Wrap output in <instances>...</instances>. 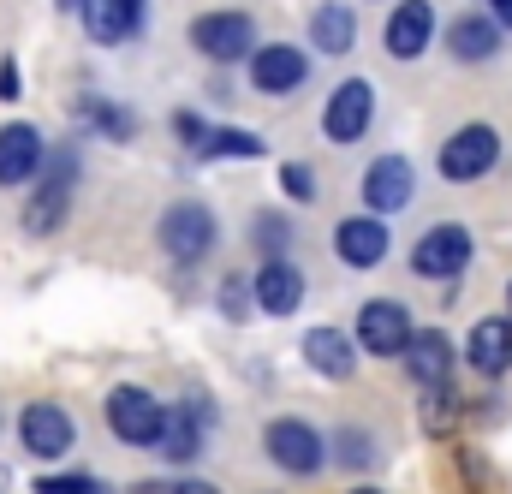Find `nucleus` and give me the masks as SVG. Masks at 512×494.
<instances>
[{"mask_svg":"<svg viewBox=\"0 0 512 494\" xmlns=\"http://www.w3.org/2000/svg\"><path fill=\"white\" fill-rule=\"evenodd\" d=\"M167 494H221V489H215V483H173Z\"/></svg>","mask_w":512,"mask_h":494,"instance_id":"34","label":"nucleus"},{"mask_svg":"<svg viewBox=\"0 0 512 494\" xmlns=\"http://www.w3.org/2000/svg\"><path fill=\"white\" fill-rule=\"evenodd\" d=\"M18 96V60H0V102Z\"/></svg>","mask_w":512,"mask_h":494,"instance_id":"33","label":"nucleus"},{"mask_svg":"<svg viewBox=\"0 0 512 494\" xmlns=\"http://www.w3.org/2000/svg\"><path fill=\"white\" fill-rule=\"evenodd\" d=\"M352 494H382V489H352Z\"/></svg>","mask_w":512,"mask_h":494,"instance_id":"37","label":"nucleus"},{"mask_svg":"<svg viewBox=\"0 0 512 494\" xmlns=\"http://www.w3.org/2000/svg\"><path fill=\"white\" fill-rule=\"evenodd\" d=\"M36 494H114L96 477H36Z\"/></svg>","mask_w":512,"mask_h":494,"instance_id":"28","label":"nucleus"},{"mask_svg":"<svg viewBox=\"0 0 512 494\" xmlns=\"http://www.w3.org/2000/svg\"><path fill=\"white\" fill-rule=\"evenodd\" d=\"M411 268L423 274V280H453V274H465L471 268V233L465 227H429L417 245H411Z\"/></svg>","mask_w":512,"mask_h":494,"instance_id":"9","label":"nucleus"},{"mask_svg":"<svg viewBox=\"0 0 512 494\" xmlns=\"http://www.w3.org/2000/svg\"><path fill=\"white\" fill-rule=\"evenodd\" d=\"M447 48H453L459 60H489V54L501 48V24H495V12H459V18L447 24Z\"/></svg>","mask_w":512,"mask_h":494,"instance_id":"22","label":"nucleus"},{"mask_svg":"<svg viewBox=\"0 0 512 494\" xmlns=\"http://www.w3.org/2000/svg\"><path fill=\"white\" fill-rule=\"evenodd\" d=\"M507 304H512V286H507Z\"/></svg>","mask_w":512,"mask_h":494,"instance_id":"38","label":"nucleus"},{"mask_svg":"<svg viewBox=\"0 0 512 494\" xmlns=\"http://www.w3.org/2000/svg\"><path fill=\"white\" fill-rule=\"evenodd\" d=\"M286 239H292V227H286L280 215H262V227H256V245L268 250V256H280V250H286Z\"/></svg>","mask_w":512,"mask_h":494,"instance_id":"31","label":"nucleus"},{"mask_svg":"<svg viewBox=\"0 0 512 494\" xmlns=\"http://www.w3.org/2000/svg\"><path fill=\"white\" fill-rule=\"evenodd\" d=\"M304 78H310V60H304L298 48H286V42L251 48V84L262 90V96H298Z\"/></svg>","mask_w":512,"mask_h":494,"instance_id":"13","label":"nucleus"},{"mask_svg":"<svg viewBox=\"0 0 512 494\" xmlns=\"http://www.w3.org/2000/svg\"><path fill=\"white\" fill-rule=\"evenodd\" d=\"M18 441H24L30 459H66L72 441H78V429H72V417L54 399H36V405L18 411Z\"/></svg>","mask_w":512,"mask_h":494,"instance_id":"6","label":"nucleus"},{"mask_svg":"<svg viewBox=\"0 0 512 494\" xmlns=\"http://www.w3.org/2000/svg\"><path fill=\"white\" fill-rule=\"evenodd\" d=\"M405 340H411V310H405L399 298H370V304L358 310V346H364V352L399 358Z\"/></svg>","mask_w":512,"mask_h":494,"instance_id":"10","label":"nucleus"},{"mask_svg":"<svg viewBox=\"0 0 512 494\" xmlns=\"http://www.w3.org/2000/svg\"><path fill=\"white\" fill-rule=\"evenodd\" d=\"M280 185H286L298 203H310V197H316V179H310V167H304V161H286V167H280Z\"/></svg>","mask_w":512,"mask_h":494,"instance_id":"30","label":"nucleus"},{"mask_svg":"<svg viewBox=\"0 0 512 494\" xmlns=\"http://www.w3.org/2000/svg\"><path fill=\"white\" fill-rule=\"evenodd\" d=\"M215 245V215L203 209V203H173L167 215H161V250L173 256V262H203Z\"/></svg>","mask_w":512,"mask_h":494,"instance_id":"7","label":"nucleus"},{"mask_svg":"<svg viewBox=\"0 0 512 494\" xmlns=\"http://www.w3.org/2000/svg\"><path fill=\"white\" fill-rule=\"evenodd\" d=\"M304 364L316 375H328V381H352L358 370V346L340 334V328H310L304 334Z\"/></svg>","mask_w":512,"mask_h":494,"instance_id":"20","label":"nucleus"},{"mask_svg":"<svg viewBox=\"0 0 512 494\" xmlns=\"http://www.w3.org/2000/svg\"><path fill=\"white\" fill-rule=\"evenodd\" d=\"M370 125H376V90H370V78H346L328 96V108H322V131L334 143H358Z\"/></svg>","mask_w":512,"mask_h":494,"instance_id":"8","label":"nucleus"},{"mask_svg":"<svg viewBox=\"0 0 512 494\" xmlns=\"http://www.w3.org/2000/svg\"><path fill=\"white\" fill-rule=\"evenodd\" d=\"M387 245H393V239H387L382 215H352V221L334 227V250H340L346 268H382Z\"/></svg>","mask_w":512,"mask_h":494,"instance_id":"16","label":"nucleus"},{"mask_svg":"<svg viewBox=\"0 0 512 494\" xmlns=\"http://www.w3.org/2000/svg\"><path fill=\"white\" fill-rule=\"evenodd\" d=\"M42 161H48V149H42L36 125H24V120L0 125V185H30L42 173Z\"/></svg>","mask_w":512,"mask_h":494,"instance_id":"15","label":"nucleus"},{"mask_svg":"<svg viewBox=\"0 0 512 494\" xmlns=\"http://www.w3.org/2000/svg\"><path fill=\"white\" fill-rule=\"evenodd\" d=\"M173 137L197 155V149H203V137H209V120H197V114H173Z\"/></svg>","mask_w":512,"mask_h":494,"instance_id":"32","label":"nucleus"},{"mask_svg":"<svg viewBox=\"0 0 512 494\" xmlns=\"http://www.w3.org/2000/svg\"><path fill=\"white\" fill-rule=\"evenodd\" d=\"M191 48H197V54H209V60H221V66L251 60L256 18H251V12H203V18L191 24Z\"/></svg>","mask_w":512,"mask_h":494,"instance_id":"3","label":"nucleus"},{"mask_svg":"<svg viewBox=\"0 0 512 494\" xmlns=\"http://www.w3.org/2000/svg\"><path fill=\"white\" fill-rule=\"evenodd\" d=\"M251 292H256V310H262V316H298V304H304V274H298L286 256H268V262L256 268Z\"/></svg>","mask_w":512,"mask_h":494,"instance_id":"14","label":"nucleus"},{"mask_svg":"<svg viewBox=\"0 0 512 494\" xmlns=\"http://www.w3.org/2000/svg\"><path fill=\"white\" fill-rule=\"evenodd\" d=\"M453 423H459V393H453L447 381L423 387V429H429V435H453Z\"/></svg>","mask_w":512,"mask_h":494,"instance_id":"25","label":"nucleus"},{"mask_svg":"<svg viewBox=\"0 0 512 494\" xmlns=\"http://www.w3.org/2000/svg\"><path fill=\"white\" fill-rule=\"evenodd\" d=\"M328 453H340V465H352V471H364V465H376V441H370V435H358V429H346V435H334V441H328Z\"/></svg>","mask_w":512,"mask_h":494,"instance_id":"27","label":"nucleus"},{"mask_svg":"<svg viewBox=\"0 0 512 494\" xmlns=\"http://www.w3.org/2000/svg\"><path fill=\"white\" fill-rule=\"evenodd\" d=\"M411 191H417V173H411L405 155H382V161L364 167V203H370V215H399L411 203Z\"/></svg>","mask_w":512,"mask_h":494,"instance_id":"12","label":"nucleus"},{"mask_svg":"<svg viewBox=\"0 0 512 494\" xmlns=\"http://www.w3.org/2000/svg\"><path fill=\"white\" fill-rule=\"evenodd\" d=\"M78 114H84V120L96 125V131H102V137H114V143H126L131 137V114L126 108H114V102H96V96H90V102H78Z\"/></svg>","mask_w":512,"mask_h":494,"instance_id":"26","label":"nucleus"},{"mask_svg":"<svg viewBox=\"0 0 512 494\" xmlns=\"http://www.w3.org/2000/svg\"><path fill=\"white\" fill-rule=\"evenodd\" d=\"M60 6H66V12H78V6H84V0H60Z\"/></svg>","mask_w":512,"mask_h":494,"instance_id":"36","label":"nucleus"},{"mask_svg":"<svg viewBox=\"0 0 512 494\" xmlns=\"http://www.w3.org/2000/svg\"><path fill=\"white\" fill-rule=\"evenodd\" d=\"M72 179H78V155H72V149H60V155L48 161V173H42L36 197L24 203V227H30V233H54V227L66 221V209H72Z\"/></svg>","mask_w":512,"mask_h":494,"instance_id":"4","label":"nucleus"},{"mask_svg":"<svg viewBox=\"0 0 512 494\" xmlns=\"http://www.w3.org/2000/svg\"><path fill=\"white\" fill-rule=\"evenodd\" d=\"M405 375L417 381V387H435V381H447L453 375V340L441 334V328H411V340H405Z\"/></svg>","mask_w":512,"mask_h":494,"instance_id":"18","label":"nucleus"},{"mask_svg":"<svg viewBox=\"0 0 512 494\" xmlns=\"http://www.w3.org/2000/svg\"><path fill=\"white\" fill-rule=\"evenodd\" d=\"M465 358L477 375H507L512 370V316H483L465 340Z\"/></svg>","mask_w":512,"mask_h":494,"instance_id":"19","label":"nucleus"},{"mask_svg":"<svg viewBox=\"0 0 512 494\" xmlns=\"http://www.w3.org/2000/svg\"><path fill=\"white\" fill-rule=\"evenodd\" d=\"M203 161H221V155H239V161H256L262 155V137H251V131H233V125H209V137H203V149H197Z\"/></svg>","mask_w":512,"mask_h":494,"instance_id":"24","label":"nucleus"},{"mask_svg":"<svg viewBox=\"0 0 512 494\" xmlns=\"http://www.w3.org/2000/svg\"><path fill=\"white\" fill-rule=\"evenodd\" d=\"M209 417L215 411H203V405H179V411H167V423H161V453L167 459H179V465H191L197 453H203V429H209Z\"/></svg>","mask_w":512,"mask_h":494,"instance_id":"21","label":"nucleus"},{"mask_svg":"<svg viewBox=\"0 0 512 494\" xmlns=\"http://www.w3.org/2000/svg\"><path fill=\"white\" fill-rule=\"evenodd\" d=\"M501 161V137H495V125H483V120H471V125H459L447 143H441V179L447 185H471V179H483L489 167Z\"/></svg>","mask_w":512,"mask_h":494,"instance_id":"1","label":"nucleus"},{"mask_svg":"<svg viewBox=\"0 0 512 494\" xmlns=\"http://www.w3.org/2000/svg\"><path fill=\"white\" fill-rule=\"evenodd\" d=\"M310 36H316L322 54H352V42H358V18H352V6H340V0L316 6V12H310Z\"/></svg>","mask_w":512,"mask_h":494,"instance_id":"23","label":"nucleus"},{"mask_svg":"<svg viewBox=\"0 0 512 494\" xmlns=\"http://www.w3.org/2000/svg\"><path fill=\"white\" fill-rule=\"evenodd\" d=\"M489 6H495V24H501V30H512V0H489Z\"/></svg>","mask_w":512,"mask_h":494,"instance_id":"35","label":"nucleus"},{"mask_svg":"<svg viewBox=\"0 0 512 494\" xmlns=\"http://www.w3.org/2000/svg\"><path fill=\"white\" fill-rule=\"evenodd\" d=\"M161 423H167V405L149 393V387H114L108 393V429L126 441V447H155L161 441Z\"/></svg>","mask_w":512,"mask_h":494,"instance_id":"2","label":"nucleus"},{"mask_svg":"<svg viewBox=\"0 0 512 494\" xmlns=\"http://www.w3.org/2000/svg\"><path fill=\"white\" fill-rule=\"evenodd\" d=\"M435 30H441V18H435L429 0H399L382 24V42H387L393 60H417V54L435 42Z\"/></svg>","mask_w":512,"mask_h":494,"instance_id":"11","label":"nucleus"},{"mask_svg":"<svg viewBox=\"0 0 512 494\" xmlns=\"http://www.w3.org/2000/svg\"><path fill=\"white\" fill-rule=\"evenodd\" d=\"M78 12H84V30H90V42L114 48V42H126V36H137V30H143V12H149V0H84Z\"/></svg>","mask_w":512,"mask_h":494,"instance_id":"17","label":"nucleus"},{"mask_svg":"<svg viewBox=\"0 0 512 494\" xmlns=\"http://www.w3.org/2000/svg\"><path fill=\"white\" fill-rule=\"evenodd\" d=\"M262 447H268V459H274L280 471H292V477H310V471L328 459V441H322L310 423H298V417H274V423L262 429Z\"/></svg>","mask_w":512,"mask_h":494,"instance_id":"5","label":"nucleus"},{"mask_svg":"<svg viewBox=\"0 0 512 494\" xmlns=\"http://www.w3.org/2000/svg\"><path fill=\"white\" fill-rule=\"evenodd\" d=\"M251 304H256L251 280H221V310H227L233 322H245V316H251Z\"/></svg>","mask_w":512,"mask_h":494,"instance_id":"29","label":"nucleus"}]
</instances>
